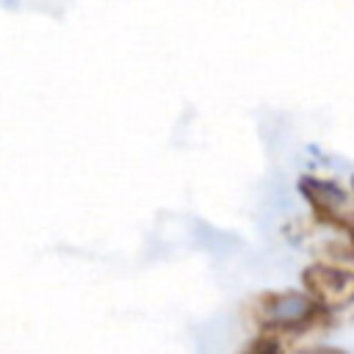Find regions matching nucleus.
I'll return each mask as SVG.
<instances>
[{
    "label": "nucleus",
    "mask_w": 354,
    "mask_h": 354,
    "mask_svg": "<svg viewBox=\"0 0 354 354\" xmlns=\"http://www.w3.org/2000/svg\"><path fill=\"white\" fill-rule=\"evenodd\" d=\"M299 194L304 196L315 224L329 227L346 238L337 254L354 263V199L351 194L340 183L329 177H315V174H304L299 180Z\"/></svg>",
    "instance_id": "obj_2"
},
{
    "label": "nucleus",
    "mask_w": 354,
    "mask_h": 354,
    "mask_svg": "<svg viewBox=\"0 0 354 354\" xmlns=\"http://www.w3.org/2000/svg\"><path fill=\"white\" fill-rule=\"evenodd\" d=\"M351 188H354V174H351Z\"/></svg>",
    "instance_id": "obj_4"
},
{
    "label": "nucleus",
    "mask_w": 354,
    "mask_h": 354,
    "mask_svg": "<svg viewBox=\"0 0 354 354\" xmlns=\"http://www.w3.org/2000/svg\"><path fill=\"white\" fill-rule=\"evenodd\" d=\"M301 288L335 313L354 307V266H348L346 260L310 263L301 271Z\"/></svg>",
    "instance_id": "obj_3"
},
{
    "label": "nucleus",
    "mask_w": 354,
    "mask_h": 354,
    "mask_svg": "<svg viewBox=\"0 0 354 354\" xmlns=\"http://www.w3.org/2000/svg\"><path fill=\"white\" fill-rule=\"evenodd\" d=\"M252 318L260 329L254 348H288L304 335H324L337 326V313L315 301L307 290H268L252 304Z\"/></svg>",
    "instance_id": "obj_1"
}]
</instances>
